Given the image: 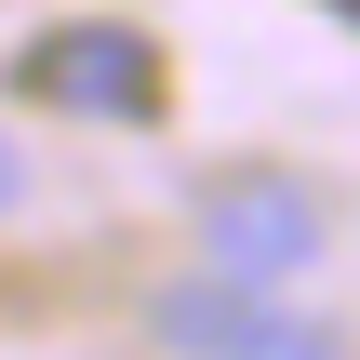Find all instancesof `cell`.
Wrapping results in <instances>:
<instances>
[{
  "mask_svg": "<svg viewBox=\"0 0 360 360\" xmlns=\"http://www.w3.org/2000/svg\"><path fill=\"white\" fill-rule=\"evenodd\" d=\"M147 334L174 360H347V334L321 321V307H294L281 281H174L160 307H147Z\"/></svg>",
  "mask_w": 360,
  "mask_h": 360,
  "instance_id": "obj_1",
  "label": "cell"
},
{
  "mask_svg": "<svg viewBox=\"0 0 360 360\" xmlns=\"http://www.w3.org/2000/svg\"><path fill=\"white\" fill-rule=\"evenodd\" d=\"M27 94L80 107V120H160V40L120 27V13H67V27L27 40Z\"/></svg>",
  "mask_w": 360,
  "mask_h": 360,
  "instance_id": "obj_2",
  "label": "cell"
},
{
  "mask_svg": "<svg viewBox=\"0 0 360 360\" xmlns=\"http://www.w3.org/2000/svg\"><path fill=\"white\" fill-rule=\"evenodd\" d=\"M200 254L227 267V281H307L321 267V200L294 187V174H214L200 187Z\"/></svg>",
  "mask_w": 360,
  "mask_h": 360,
  "instance_id": "obj_3",
  "label": "cell"
},
{
  "mask_svg": "<svg viewBox=\"0 0 360 360\" xmlns=\"http://www.w3.org/2000/svg\"><path fill=\"white\" fill-rule=\"evenodd\" d=\"M0 214H27V147L0 134Z\"/></svg>",
  "mask_w": 360,
  "mask_h": 360,
  "instance_id": "obj_4",
  "label": "cell"
}]
</instances>
